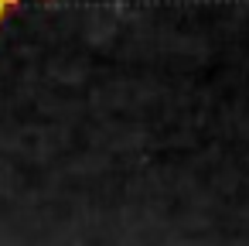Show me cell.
Returning <instances> with one entry per match:
<instances>
[{"instance_id":"7a4b0ae2","label":"cell","mask_w":249,"mask_h":246,"mask_svg":"<svg viewBox=\"0 0 249 246\" xmlns=\"http://www.w3.org/2000/svg\"><path fill=\"white\" fill-rule=\"evenodd\" d=\"M45 4H52V0H45Z\"/></svg>"},{"instance_id":"6da1fadb","label":"cell","mask_w":249,"mask_h":246,"mask_svg":"<svg viewBox=\"0 0 249 246\" xmlns=\"http://www.w3.org/2000/svg\"><path fill=\"white\" fill-rule=\"evenodd\" d=\"M18 7H21V0H0V24H4Z\"/></svg>"}]
</instances>
